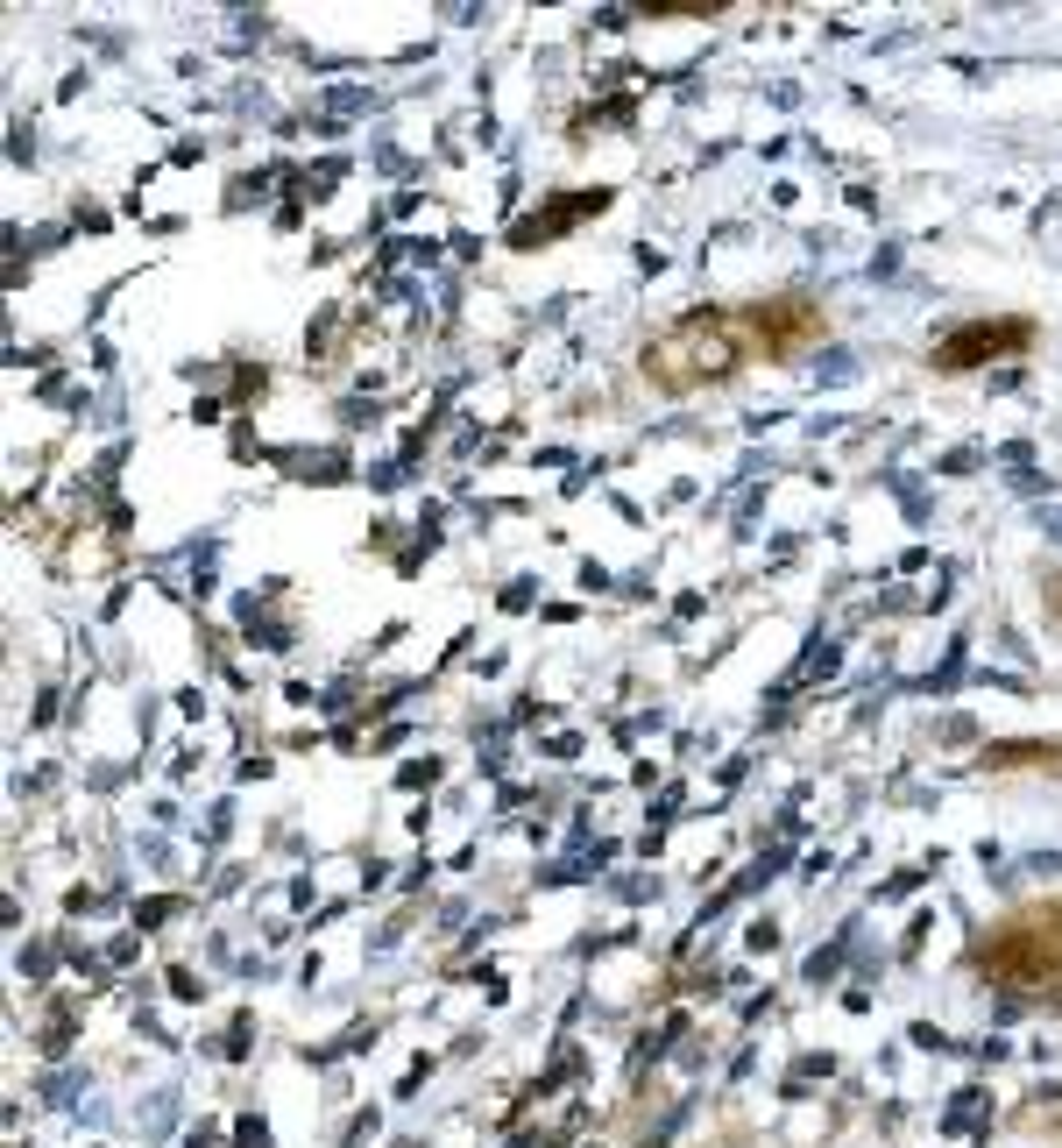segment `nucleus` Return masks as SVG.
Segmentation results:
<instances>
[{
  "instance_id": "3",
  "label": "nucleus",
  "mask_w": 1062,
  "mask_h": 1148,
  "mask_svg": "<svg viewBox=\"0 0 1062 1148\" xmlns=\"http://www.w3.org/2000/svg\"><path fill=\"white\" fill-rule=\"evenodd\" d=\"M170 993H177V1000H199V993H206V986H199V979H192V971H170Z\"/></svg>"
},
{
  "instance_id": "4",
  "label": "nucleus",
  "mask_w": 1062,
  "mask_h": 1148,
  "mask_svg": "<svg viewBox=\"0 0 1062 1148\" xmlns=\"http://www.w3.org/2000/svg\"><path fill=\"white\" fill-rule=\"evenodd\" d=\"M1041 532H1048V539L1062 546V511H1041Z\"/></svg>"
},
{
  "instance_id": "1",
  "label": "nucleus",
  "mask_w": 1062,
  "mask_h": 1148,
  "mask_svg": "<svg viewBox=\"0 0 1062 1148\" xmlns=\"http://www.w3.org/2000/svg\"><path fill=\"white\" fill-rule=\"evenodd\" d=\"M815 376H822V383H850V376H857V362L843 355V347H829V355L815 362Z\"/></svg>"
},
{
  "instance_id": "2",
  "label": "nucleus",
  "mask_w": 1062,
  "mask_h": 1148,
  "mask_svg": "<svg viewBox=\"0 0 1062 1148\" xmlns=\"http://www.w3.org/2000/svg\"><path fill=\"white\" fill-rule=\"evenodd\" d=\"M170 1113H177V1106H170V1092H156V1099H149V1113H142V1127H149V1134H163V1127H170Z\"/></svg>"
}]
</instances>
